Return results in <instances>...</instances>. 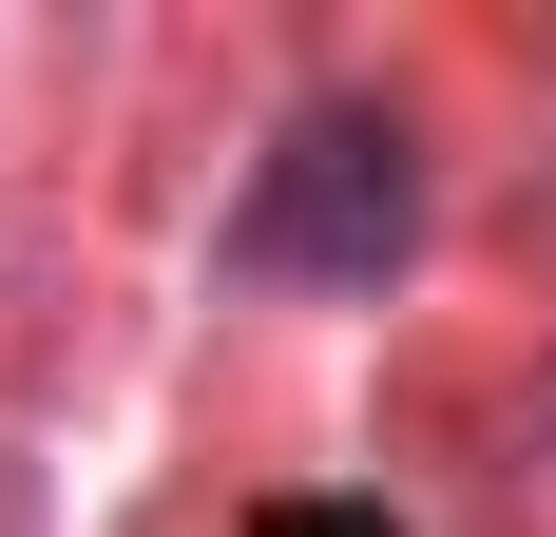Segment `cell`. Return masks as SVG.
Masks as SVG:
<instances>
[{
  "label": "cell",
  "mask_w": 556,
  "mask_h": 537,
  "mask_svg": "<svg viewBox=\"0 0 556 537\" xmlns=\"http://www.w3.org/2000/svg\"><path fill=\"white\" fill-rule=\"evenodd\" d=\"M422 250V173H403V115L327 97L288 115L269 173H250V212H230V268H269V288H384Z\"/></svg>",
  "instance_id": "cell-1"
},
{
  "label": "cell",
  "mask_w": 556,
  "mask_h": 537,
  "mask_svg": "<svg viewBox=\"0 0 556 537\" xmlns=\"http://www.w3.org/2000/svg\"><path fill=\"white\" fill-rule=\"evenodd\" d=\"M250 537H384V519H365V499H269Z\"/></svg>",
  "instance_id": "cell-2"
}]
</instances>
